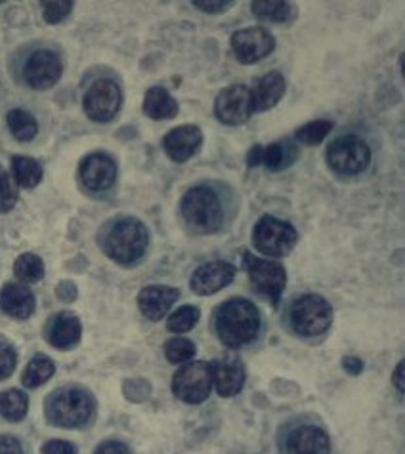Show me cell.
<instances>
[{
    "mask_svg": "<svg viewBox=\"0 0 405 454\" xmlns=\"http://www.w3.org/2000/svg\"><path fill=\"white\" fill-rule=\"evenodd\" d=\"M226 200L220 189L210 184L189 187L182 197L180 216L194 233L212 235L220 231L226 223Z\"/></svg>",
    "mask_w": 405,
    "mask_h": 454,
    "instance_id": "cell-1",
    "label": "cell"
},
{
    "mask_svg": "<svg viewBox=\"0 0 405 454\" xmlns=\"http://www.w3.org/2000/svg\"><path fill=\"white\" fill-rule=\"evenodd\" d=\"M214 331L226 348L247 346L260 333V313L250 300L232 298L214 313Z\"/></svg>",
    "mask_w": 405,
    "mask_h": 454,
    "instance_id": "cell-2",
    "label": "cell"
},
{
    "mask_svg": "<svg viewBox=\"0 0 405 454\" xmlns=\"http://www.w3.org/2000/svg\"><path fill=\"white\" fill-rule=\"evenodd\" d=\"M149 245L147 227L136 218H119L113 222L104 235V252L121 266H132L140 262Z\"/></svg>",
    "mask_w": 405,
    "mask_h": 454,
    "instance_id": "cell-3",
    "label": "cell"
},
{
    "mask_svg": "<svg viewBox=\"0 0 405 454\" xmlns=\"http://www.w3.org/2000/svg\"><path fill=\"white\" fill-rule=\"evenodd\" d=\"M96 401L83 387H63L46 401L48 420L58 427H83L92 420Z\"/></svg>",
    "mask_w": 405,
    "mask_h": 454,
    "instance_id": "cell-4",
    "label": "cell"
},
{
    "mask_svg": "<svg viewBox=\"0 0 405 454\" xmlns=\"http://www.w3.org/2000/svg\"><path fill=\"white\" fill-rule=\"evenodd\" d=\"M289 323L300 336H320L333 323V309L320 294H304L289 309Z\"/></svg>",
    "mask_w": 405,
    "mask_h": 454,
    "instance_id": "cell-5",
    "label": "cell"
},
{
    "mask_svg": "<svg viewBox=\"0 0 405 454\" xmlns=\"http://www.w3.org/2000/svg\"><path fill=\"white\" fill-rule=\"evenodd\" d=\"M327 165L340 176H358L367 170L371 162V149L360 136H338L327 147Z\"/></svg>",
    "mask_w": 405,
    "mask_h": 454,
    "instance_id": "cell-6",
    "label": "cell"
},
{
    "mask_svg": "<svg viewBox=\"0 0 405 454\" xmlns=\"http://www.w3.org/2000/svg\"><path fill=\"white\" fill-rule=\"evenodd\" d=\"M298 233L289 222L274 216H262L252 230V245L264 256H287L297 245Z\"/></svg>",
    "mask_w": 405,
    "mask_h": 454,
    "instance_id": "cell-7",
    "label": "cell"
},
{
    "mask_svg": "<svg viewBox=\"0 0 405 454\" xmlns=\"http://www.w3.org/2000/svg\"><path fill=\"white\" fill-rule=\"evenodd\" d=\"M172 392L187 405H199L212 392V371L205 361H189L176 371L172 378Z\"/></svg>",
    "mask_w": 405,
    "mask_h": 454,
    "instance_id": "cell-8",
    "label": "cell"
},
{
    "mask_svg": "<svg viewBox=\"0 0 405 454\" xmlns=\"http://www.w3.org/2000/svg\"><path fill=\"white\" fill-rule=\"evenodd\" d=\"M245 268L249 273V279L260 294L272 300V304H280V298L287 285V271L280 262L264 260L252 256L250 252H245Z\"/></svg>",
    "mask_w": 405,
    "mask_h": 454,
    "instance_id": "cell-9",
    "label": "cell"
},
{
    "mask_svg": "<svg viewBox=\"0 0 405 454\" xmlns=\"http://www.w3.org/2000/svg\"><path fill=\"white\" fill-rule=\"evenodd\" d=\"M123 104V92L117 82L109 79L96 81L83 99L84 113L88 119L94 122H109L115 119V115Z\"/></svg>",
    "mask_w": 405,
    "mask_h": 454,
    "instance_id": "cell-10",
    "label": "cell"
},
{
    "mask_svg": "<svg viewBox=\"0 0 405 454\" xmlns=\"http://www.w3.org/2000/svg\"><path fill=\"white\" fill-rule=\"evenodd\" d=\"M230 44L237 61L245 63V66H252V63H257L274 52L275 39L268 29L247 27L234 33Z\"/></svg>",
    "mask_w": 405,
    "mask_h": 454,
    "instance_id": "cell-11",
    "label": "cell"
},
{
    "mask_svg": "<svg viewBox=\"0 0 405 454\" xmlns=\"http://www.w3.org/2000/svg\"><path fill=\"white\" fill-rule=\"evenodd\" d=\"M61 59L52 50H35L23 66V79L35 90H46L54 86L61 77Z\"/></svg>",
    "mask_w": 405,
    "mask_h": 454,
    "instance_id": "cell-12",
    "label": "cell"
},
{
    "mask_svg": "<svg viewBox=\"0 0 405 454\" xmlns=\"http://www.w3.org/2000/svg\"><path fill=\"white\" fill-rule=\"evenodd\" d=\"M214 115L227 126H239L245 124L250 115V90L243 84H234L227 86L217 96V102H214Z\"/></svg>",
    "mask_w": 405,
    "mask_h": 454,
    "instance_id": "cell-13",
    "label": "cell"
},
{
    "mask_svg": "<svg viewBox=\"0 0 405 454\" xmlns=\"http://www.w3.org/2000/svg\"><path fill=\"white\" fill-rule=\"evenodd\" d=\"M79 178L86 189L94 193L107 192L117 180V165L106 153H92L83 159L79 167Z\"/></svg>",
    "mask_w": 405,
    "mask_h": 454,
    "instance_id": "cell-14",
    "label": "cell"
},
{
    "mask_svg": "<svg viewBox=\"0 0 405 454\" xmlns=\"http://www.w3.org/2000/svg\"><path fill=\"white\" fill-rule=\"evenodd\" d=\"M235 277V268L227 262H209L202 263L201 268L195 270L192 275V281H189V286L195 294L199 296H210L214 293H220L222 288H226L234 281Z\"/></svg>",
    "mask_w": 405,
    "mask_h": 454,
    "instance_id": "cell-15",
    "label": "cell"
},
{
    "mask_svg": "<svg viewBox=\"0 0 405 454\" xmlns=\"http://www.w3.org/2000/svg\"><path fill=\"white\" fill-rule=\"evenodd\" d=\"M202 145V132L195 124L176 126L163 137V149L174 162H186L192 159Z\"/></svg>",
    "mask_w": 405,
    "mask_h": 454,
    "instance_id": "cell-16",
    "label": "cell"
},
{
    "mask_svg": "<svg viewBox=\"0 0 405 454\" xmlns=\"http://www.w3.org/2000/svg\"><path fill=\"white\" fill-rule=\"evenodd\" d=\"M331 441L318 426H298L285 439V454H329Z\"/></svg>",
    "mask_w": 405,
    "mask_h": 454,
    "instance_id": "cell-17",
    "label": "cell"
},
{
    "mask_svg": "<svg viewBox=\"0 0 405 454\" xmlns=\"http://www.w3.org/2000/svg\"><path fill=\"white\" fill-rule=\"evenodd\" d=\"M180 298V290L164 285L146 286L138 296V306L149 321H161Z\"/></svg>",
    "mask_w": 405,
    "mask_h": 454,
    "instance_id": "cell-18",
    "label": "cell"
},
{
    "mask_svg": "<svg viewBox=\"0 0 405 454\" xmlns=\"http://www.w3.org/2000/svg\"><path fill=\"white\" fill-rule=\"evenodd\" d=\"M212 386L222 397H234L242 392L245 386V369L242 361L234 357H224L210 364Z\"/></svg>",
    "mask_w": 405,
    "mask_h": 454,
    "instance_id": "cell-19",
    "label": "cell"
},
{
    "mask_svg": "<svg viewBox=\"0 0 405 454\" xmlns=\"http://www.w3.org/2000/svg\"><path fill=\"white\" fill-rule=\"evenodd\" d=\"M83 334V325L79 317L71 311H61L54 315L46 326L48 342L58 349H69L79 344Z\"/></svg>",
    "mask_w": 405,
    "mask_h": 454,
    "instance_id": "cell-20",
    "label": "cell"
},
{
    "mask_svg": "<svg viewBox=\"0 0 405 454\" xmlns=\"http://www.w3.org/2000/svg\"><path fill=\"white\" fill-rule=\"evenodd\" d=\"M287 90V81L282 73L272 71L257 82V86L250 90V107L252 113H262L275 107L282 102Z\"/></svg>",
    "mask_w": 405,
    "mask_h": 454,
    "instance_id": "cell-21",
    "label": "cell"
},
{
    "mask_svg": "<svg viewBox=\"0 0 405 454\" xmlns=\"http://www.w3.org/2000/svg\"><path fill=\"white\" fill-rule=\"evenodd\" d=\"M0 309L14 319H28L35 311V296L28 286L8 283L0 290Z\"/></svg>",
    "mask_w": 405,
    "mask_h": 454,
    "instance_id": "cell-22",
    "label": "cell"
},
{
    "mask_svg": "<svg viewBox=\"0 0 405 454\" xmlns=\"http://www.w3.org/2000/svg\"><path fill=\"white\" fill-rule=\"evenodd\" d=\"M179 102L161 86L149 88L144 96V113L154 121H167L179 115Z\"/></svg>",
    "mask_w": 405,
    "mask_h": 454,
    "instance_id": "cell-23",
    "label": "cell"
},
{
    "mask_svg": "<svg viewBox=\"0 0 405 454\" xmlns=\"http://www.w3.org/2000/svg\"><path fill=\"white\" fill-rule=\"evenodd\" d=\"M298 157V149L293 142H275L270 145H262V162L270 172H280L289 168Z\"/></svg>",
    "mask_w": 405,
    "mask_h": 454,
    "instance_id": "cell-24",
    "label": "cell"
},
{
    "mask_svg": "<svg viewBox=\"0 0 405 454\" xmlns=\"http://www.w3.org/2000/svg\"><path fill=\"white\" fill-rule=\"evenodd\" d=\"M54 372H56V364H54L52 359L46 357V356H35L29 361L28 369L23 371L21 382H23L25 387L35 389V387L43 386L44 382H48L50 378L54 376Z\"/></svg>",
    "mask_w": 405,
    "mask_h": 454,
    "instance_id": "cell-25",
    "label": "cell"
},
{
    "mask_svg": "<svg viewBox=\"0 0 405 454\" xmlns=\"http://www.w3.org/2000/svg\"><path fill=\"white\" fill-rule=\"evenodd\" d=\"M12 172H14L16 185L25 189H33L43 180V167L39 160L31 157H14L12 159Z\"/></svg>",
    "mask_w": 405,
    "mask_h": 454,
    "instance_id": "cell-26",
    "label": "cell"
},
{
    "mask_svg": "<svg viewBox=\"0 0 405 454\" xmlns=\"http://www.w3.org/2000/svg\"><path fill=\"white\" fill-rule=\"evenodd\" d=\"M6 122L12 136L20 142H31L39 132V124H36L35 117L23 109H12L6 115Z\"/></svg>",
    "mask_w": 405,
    "mask_h": 454,
    "instance_id": "cell-27",
    "label": "cell"
},
{
    "mask_svg": "<svg viewBox=\"0 0 405 454\" xmlns=\"http://www.w3.org/2000/svg\"><path fill=\"white\" fill-rule=\"evenodd\" d=\"M29 409V399L20 389H6L0 394V414L10 422H20L25 419Z\"/></svg>",
    "mask_w": 405,
    "mask_h": 454,
    "instance_id": "cell-28",
    "label": "cell"
},
{
    "mask_svg": "<svg viewBox=\"0 0 405 454\" xmlns=\"http://www.w3.org/2000/svg\"><path fill=\"white\" fill-rule=\"evenodd\" d=\"M252 14L264 21H272V23H285L290 18L295 16V6L290 3H252L250 4Z\"/></svg>",
    "mask_w": 405,
    "mask_h": 454,
    "instance_id": "cell-29",
    "label": "cell"
},
{
    "mask_svg": "<svg viewBox=\"0 0 405 454\" xmlns=\"http://www.w3.org/2000/svg\"><path fill=\"white\" fill-rule=\"evenodd\" d=\"M14 273H16L18 279L23 281V283H36L44 277V263L39 256L28 252V254H21L16 260Z\"/></svg>",
    "mask_w": 405,
    "mask_h": 454,
    "instance_id": "cell-30",
    "label": "cell"
},
{
    "mask_svg": "<svg viewBox=\"0 0 405 454\" xmlns=\"http://www.w3.org/2000/svg\"><path fill=\"white\" fill-rule=\"evenodd\" d=\"M331 130H333V121L320 119V121H312L308 124L300 126V129L295 132V137L297 142L304 145H318L325 140Z\"/></svg>",
    "mask_w": 405,
    "mask_h": 454,
    "instance_id": "cell-31",
    "label": "cell"
},
{
    "mask_svg": "<svg viewBox=\"0 0 405 454\" xmlns=\"http://www.w3.org/2000/svg\"><path fill=\"white\" fill-rule=\"evenodd\" d=\"M195 344L184 336H174L164 344V356L172 364H186L195 357Z\"/></svg>",
    "mask_w": 405,
    "mask_h": 454,
    "instance_id": "cell-32",
    "label": "cell"
},
{
    "mask_svg": "<svg viewBox=\"0 0 405 454\" xmlns=\"http://www.w3.org/2000/svg\"><path fill=\"white\" fill-rule=\"evenodd\" d=\"M199 317H201V311L195 306H182L180 309H176L169 317L167 329L171 333H176V334L189 333L197 325Z\"/></svg>",
    "mask_w": 405,
    "mask_h": 454,
    "instance_id": "cell-33",
    "label": "cell"
},
{
    "mask_svg": "<svg viewBox=\"0 0 405 454\" xmlns=\"http://www.w3.org/2000/svg\"><path fill=\"white\" fill-rule=\"evenodd\" d=\"M18 203V185L12 176L4 174L0 178V214H6Z\"/></svg>",
    "mask_w": 405,
    "mask_h": 454,
    "instance_id": "cell-34",
    "label": "cell"
},
{
    "mask_svg": "<svg viewBox=\"0 0 405 454\" xmlns=\"http://www.w3.org/2000/svg\"><path fill=\"white\" fill-rule=\"evenodd\" d=\"M73 10V3H43V18L48 23H61Z\"/></svg>",
    "mask_w": 405,
    "mask_h": 454,
    "instance_id": "cell-35",
    "label": "cell"
},
{
    "mask_svg": "<svg viewBox=\"0 0 405 454\" xmlns=\"http://www.w3.org/2000/svg\"><path fill=\"white\" fill-rule=\"evenodd\" d=\"M18 353L6 342H0V380H6L16 371Z\"/></svg>",
    "mask_w": 405,
    "mask_h": 454,
    "instance_id": "cell-36",
    "label": "cell"
},
{
    "mask_svg": "<svg viewBox=\"0 0 405 454\" xmlns=\"http://www.w3.org/2000/svg\"><path fill=\"white\" fill-rule=\"evenodd\" d=\"M43 454H77V447L69 443V441L52 439L43 447Z\"/></svg>",
    "mask_w": 405,
    "mask_h": 454,
    "instance_id": "cell-37",
    "label": "cell"
},
{
    "mask_svg": "<svg viewBox=\"0 0 405 454\" xmlns=\"http://www.w3.org/2000/svg\"><path fill=\"white\" fill-rule=\"evenodd\" d=\"M94 454H132V450L121 441H104V443L98 445Z\"/></svg>",
    "mask_w": 405,
    "mask_h": 454,
    "instance_id": "cell-38",
    "label": "cell"
},
{
    "mask_svg": "<svg viewBox=\"0 0 405 454\" xmlns=\"http://www.w3.org/2000/svg\"><path fill=\"white\" fill-rule=\"evenodd\" d=\"M0 454H23V447L16 437L0 435Z\"/></svg>",
    "mask_w": 405,
    "mask_h": 454,
    "instance_id": "cell-39",
    "label": "cell"
},
{
    "mask_svg": "<svg viewBox=\"0 0 405 454\" xmlns=\"http://www.w3.org/2000/svg\"><path fill=\"white\" fill-rule=\"evenodd\" d=\"M194 6L205 12V14H222L227 8H232L234 3H224V0L217 3V0H210V3H194Z\"/></svg>",
    "mask_w": 405,
    "mask_h": 454,
    "instance_id": "cell-40",
    "label": "cell"
},
{
    "mask_svg": "<svg viewBox=\"0 0 405 454\" xmlns=\"http://www.w3.org/2000/svg\"><path fill=\"white\" fill-rule=\"evenodd\" d=\"M56 296L61 301H73L75 298H77V286H75L71 281H63L56 288Z\"/></svg>",
    "mask_w": 405,
    "mask_h": 454,
    "instance_id": "cell-41",
    "label": "cell"
},
{
    "mask_svg": "<svg viewBox=\"0 0 405 454\" xmlns=\"http://www.w3.org/2000/svg\"><path fill=\"white\" fill-rule=\"evenodd\" d=\"M343 367H345V371L348 374L358 376L363 371V361L358 359V357H345L343 359Z\"/></svg>",
    "mask_w": 405,
    "mask_h": 454,
    "instance_id": "cell-42",
    "label": "cell"
},
{
    "mask_svg": "<svg viewBox=\"0 0 405 454\" xmlns=\"http://www.w3.org/2000/svg\"><path fill=\"white\" fill-rule=\"evenodd\" d=\"M260 162H262V145H252L247 155V165L250 168H257L260 167Z\"/></svg>",
    "mask_w": 405,
    "mask_h": 454,
    "instance_id": "cell-43",
    "label": "cell"
},
{
    "mask_svg": "<svg viewBox=\"0 0 405 454\" xmlns=\"http://www.w3.org/2000/svg\"><path fill=\"white\" fill-rule=\"evenodd\" d=\"M403 364H405V363L400 361L396 371H394V376H392V380H394V386L398 387L400 394H403Z\"/></svg>",
    "mask_w": 405,
    "mask_h": 454,
    "instance_id": "cell-44",
    "label": "cell"
},
{
    "mask_svg": "<svg viewBox=\"0 0 405 454\" xmlns=\"http://www.w3.org/2000/svg\"><path fill=\"white\" fill-rule=\"evenodd\" d=\"M3 176H4V172H3V168H0V178H3Z\"/></svg>",
    "mask_w": 405,
    "mask_h": 454,
    "instance_id": "cell-45",
    "label": "cell"
}]
</instances>
